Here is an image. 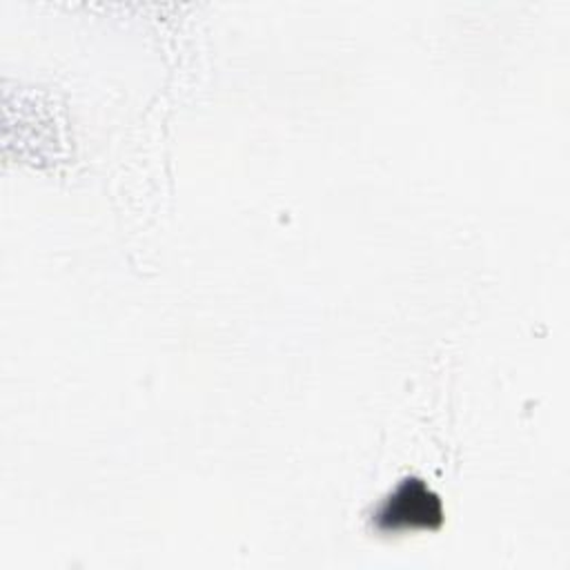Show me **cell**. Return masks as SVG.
Returning <instances> with one entry per match:
<instances>
[{"instance_id": "6da1fadb", "label": "cell", "mask_w": 570, "mask_h": 570, "mask_svg": "<svg viewBox=\"0 0 570 570\" xmlns=\"http://www.w3.org/2000/svg\"><path fill=\"white\" fill-rule=\"evenodd\" d=\"M441 521V499L421 479L401 481L376 512V525L381 530L436 528Z\"/></svg>"}]
</instances>
